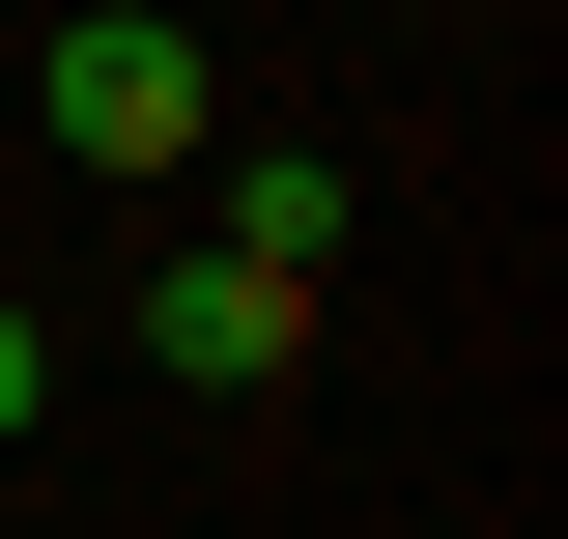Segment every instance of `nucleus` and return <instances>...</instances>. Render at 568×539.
Wrapping results in <instances>:
<instances>
[{"instance_id": "f257e3e1", "label": "nucleus", "mask_w": 568, "mask_h": 539, "mask_svg": "<svg viewBox=\"0 0 568 539\" xmlns=\"http://www.w3.org/2000/svg\"><path fill=\"white\" fill-rule=\"evenodd\" d=\"M29 114H58V171H200V29L171 0H85L29 58Z\"/></svg>"}, {"instance_id": "f03ea898", "label": "nucleus", "mask_w": 568, "mask_h": 539, "mask_svg": "<svg viewBox=\"0 0 568 539\" xmlns=\"http://www.w3.org/2000/svg\"><path fill=\"white\" fill-rule=\"evenodd\" d=\"M142 369H200V398H284V369H313V284H256V256H171V284H142Z\"/></svg>"}, {"instance_id": "7ed1b4c3", "label": "nucleus", "mask_w": 568, "mask_h": 539, "mask_svg": "<svg viewBox=\"0 0 568 539\" xmlns=\"http://www.w3.org/2000/svg\"><path fill=\"white\" fill-rule=\"evenodd\" d=\"M342 227H369V171H342V142H227V227H200V256H256V284H313Z\"/></svg>"}, {"instance_id": "20e7f679", "label": "nucleus", "mask_w": 568, "mask_h": 539, "mask_svg": "<svg viewBox=\"0 0 568 539\" xmlns=\"http://www.w3.org/2000/svg\"><path fill=\"white\" fill-rule=\"evenodd\" d=\"M29 426H58V340H29V313H0V455H29Z\"/></svg>"}]
</instances>
